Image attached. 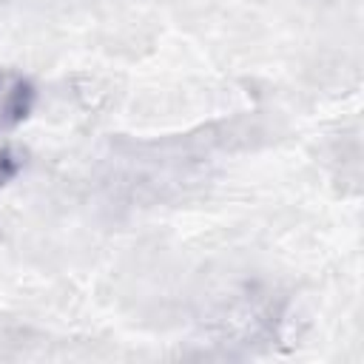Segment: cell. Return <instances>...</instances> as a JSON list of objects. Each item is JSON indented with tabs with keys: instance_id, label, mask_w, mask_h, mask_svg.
Wrapping results in <instances>:
<instances>
[{
	"instance_id": "obj_1",
	"label": "cell",
	"mask_w": 364,
	"mask_h": 364,
	"mask_svg": "<svg viewBox=\"0 0 364 364\" xmlns=\"http://www.w3.org/2000/svg\"><path fill=\"white\" fill-rule=\"evenodd\" d=\"M31 88L17 74H0V131L14 125L28 108Z\"/></svg>"
}]
</instances>
